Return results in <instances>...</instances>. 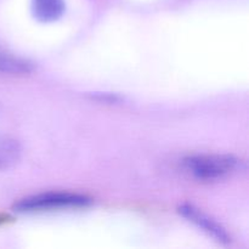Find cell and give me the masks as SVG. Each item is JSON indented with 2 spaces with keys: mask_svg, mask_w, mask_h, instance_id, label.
<instances>
[{
  "mask_svg": "<svg viewBox=\"0 0 249 249\" xmlns=\"http://www.w3.org/2000/svg\"><path fill=\"white\" fill-rule=\"evenodd\" d=\"M32 14L40 22H53L61 18L66 10L65 0H32Z\"/></svg>",
  "mask_w": 249,
  "mask_h": 249,
  "instance_id": "4",
  "label": "cell"
},
{
  "mask_svg": "<svg viewBox=\"0 0 249 249\" xmlns=\"http://www.w3.org/2000/svg\"><path fill=\"white\" fill-rule=\"evenodd\" d=\"M184 164L196 179L214 181L236 172L240 167V160L231 155H198L186 158Z\"/></svg>",
  "mask_w": 249,
  "mask_h": 249,
  "instance_id": "1",
  "label": "cell"
},
{
  "mask_svg": "<svg viewBox=\"0 0 249 249\" xmlns=\"http://www.w3.org/2000/svg\"><path fill=\"white\" fill-rule=\"evenodd\" d=\"M91 203V199L87 196L67 192H51L28 197L15 204L14 209L17 213H36V212L53 211L62 208H80Z\"/></svg>",
  "mask_w": 249,
  "mask_h": 249,
  "instance_id": "2",
  "label": "cell"
},
{
  "mask_svg": "<svg viewBox=\"0 0 249 249\" xmlns=\"http://www.w3.org/2000/svg\"><path fill=\"white\" fill-rule=\"evenodd\" d=\"M32 71V63L23 58L9 55V53H0V73H28Z\"/></svg>",
  "mask_w": 249,
  "mask_h": 249,
  "instance_id": "6",
  "label": "cell"
},
{
  "mask_svg": "<svg viewBox=\"0 0 249 249\" xmlns=\"http://www.w3.org/2000/svg\"><path fill=\"white\" fill-rule=\"evenodd\" d=\"M179 211L180 214H182V216H185L187 220H190L191 223H194L195 225L198 226L199 229L206 231L209 236L215 238L218 242H230V237H229L228 232H226L218 223H215L213 219H211L208 215H206V214H204L203 212L199 211L198 208L191 206V204H182L179 208Z\"/></svg>",
  "mask_w": 249,
  "mask_h": 249,
  "instance_id": "3",
  "label": "cell"
},
{
  "mask_svg": "<svg viewBox=\"0 0 249 249\" xmlns=\"http://www.w3.org/2000/svg\"><path fill=\"white\" fill-rule=\"evenodd\" d=\"M21 145L15 139L0 136V170L9 169L21 158Z\"/></svg>",
  "mask_w": 249,
  "mask_h": 249,
  "instance_id": "5",
  "label": "cell"
}]
</instances>
